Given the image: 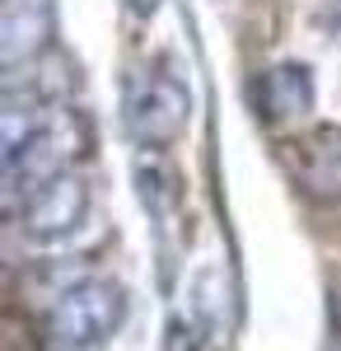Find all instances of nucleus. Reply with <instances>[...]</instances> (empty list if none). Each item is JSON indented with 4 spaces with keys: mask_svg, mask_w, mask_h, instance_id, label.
<instances>
[{
    "mask_svg": "<svg viewBox=\"0 0 341 351\" xmlns=\"http://www.w3.org/2000/svg\"><path fill=\"white\" fill-rule=\"evenodd\" d=\"M89 211V188H84V178L79 173H61L56 183L38 192V197H28L19 220H24V234L28 239H61V234H71L79 220Z\"/></svg>",
    "mask_w": 341,
    "mask_h": 351,
    "instance_id": "nucleus-4",
    "label": "nucleus"
},
{
    "mask_svg": "<svg viewBox=\"0 0 341 351\" xmlns=\"http://www.w3.org/2000/svg\"><path fill=\"white\" fill-rule=\"evenodd\" d=\"M56 108H42L38 99H19V94H5V112H0V160L19 155L33 136L52 122Z\"/></svg>",
    "mask_w": 341,
    "mask_h": 351,
    "instance_id": "nucleus-6",
    "label": "nucleus"
},
{
    "mask_svg": "<svg viewBox=\"0 0 341 351\" xmlns=\"http://www.w3.org/2000/svg\"><path fill=\"white\" fill-rule=\"evenodd\" d=\"M122 324V291L112 281H79L47 314V347L52 351H103Z\"/></svg>",
    "mask_w": 341,
    "mask_h": 351,
    "instance_id": "nucleus-2",
    "label": "nucleus"
},
{
    "mask_svg": "<svg viewBox=\"0 0 341 351\" xmlns=\"http://www.w3.org/2000/svg\"><path fill=\"white\" fill-rule=\"evenodd\" d=\"M332 351H341V347H332Z\"/></svg>",
    "mask_w": 341,
    "mask_h": 351,
    "instance_id": "nucleus-8",
    "label": "nucleus"
},
{
    "mask_svg": "<svg viewBox=\"0 0 341 351\" xmlns=\"http://www.w3.org/2000/svg\"><path fill=\"white\" fill-rule=\"evenodd\" d=\"M192 117V99L173 75H140L131 84V99H127V122L145 145H168L178 141Z\"/></svg>",
    "mask_w": 341,
    "mask_h": 351,
    "instance_id": "nucleus-3",
    "label": "nucleus"
},
{
    "mask_svg": "<svg viewBox=\"0 0 341 351\" xmlns=\"http://www.w3.org/2000/svg\"><path fill=\"white\" fill-rule=\"evenodd\" d=\"M52 33V5L47 0H5L0 10V66L19 71L24 61L42 52Z\"/></svg>",
    "mask_w": 341,
    "mask_h": 351,
    "instance_id": "nucleus-5",
    "label": "nucleus"
},
{
    "mask_svg": "<svg viewBox=\"0 0 341 351\" xmlns=\"http://www.w3.org/2000/svg\"><path fill=\"white\" fill-rule=\"evenodd\" d=\"M309 75L299 66H281L266 75V108L271 117H294V112H309Z\"/></svg>",
    "mask_w": 341,
    "mask_h": 351,
    "instance_id": "nucleus-7",
    "label": "nucleus"
},
{
    "mask_svg": "<svg viewBox=\"0 0 341 351\" xmlns=\"http://www.w3.org/2000/svg\"><path fill=\"white\" fill-rule=\"evenodd\" d=\"M79 155V127L71 112H52V122L28 141L19 155L0 160V178H5V211H24L28 197L56 183L61 173H71V164Z\"/></svg>",
    "mask_w": 341,
    "mask_h": 351,
    "instance_id": "nucleus-1",
    "label": "nucleus"
}]
</instances>
